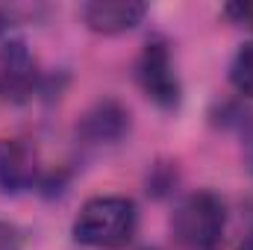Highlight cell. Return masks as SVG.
I'll return each instance as SVG.
<instances>
[{
    "label": "cell",
    "mask_w": 253,
    "mask_h": 250,
    "mask_svg": "<svg viewBox=\"0 0 253 250\" xmlns=\"http://www.w3.org/2000/svg\"><path fill=\"white\" fill-rule=\"evenodd\" d=\"M239 250H253V230L242 239V242H239Z\"/></svg>",
    "instance_id": "cell-12"
},
{
    "label": "cell",
    "mask_w": 253,
    "mask_h": 250,
    "mask_svg": "<svg viewBox=\"0 0 253 250\" xmlns=\"http://www.w3.org/2000/svg\"><path fill=\"white\" fill-rule=\"evenodd\" d=\"M227 209L215 191H191L171 215L174 239L186 250H218L224 242Z\"/></svg>",
    "instance_id": "cell-2"
},
{
    "label": "cell",
    "mask_w": 253,
    "mask_h": 250,
    "mask_svg": "<svg viewBox=\"0 0 253 250\" xmlns=\"http://www.w3.org/2000/svg\"><path fill=\"white\" fill-rule=\"evenodd\" d=\"M230 85L242 94V97H251L253 100V39L245 42L233 62H230Z\"/></svg>",
    "instance_id": "cell-8"
},
{
    "label": "cell",
    "mask_w": 253,
    "mask_h": 250,
    "mask_svg": "<svg viewBox=\"0 0 253 250\" xmlns=\"http://www.w3.org/2000/svg\"><path fill=\"white\" fill-rule=\"evenodd\" d=\"M147 15V6L138 0H94L80 9L83 24L97 36H121L135 30Z\"/></svg>",
    "instance_id": "cell-5"
},
{
    "label": "cell",
    "mask_w": 253,
    "mask_h": 250,
    "mask_svg": "<svg viewBox=\"0 0 253 250\" xmlns=\"http://www.w3.org/2000/svg\"><path fill=\"white\" fill-rule=\"evenodd\" d=\"M39 88V65L24 39H6L0 44V97L9 103H27Z\"/></svg>",
    "instance_id": "cell-4"
},
{
    "label": "cell",
    "mask_w": 253,
    "mask_h": 250,
    "mask_svg": "<svg viewBox=\"0 0 253 250\" xmlns=\"http://www.w3.org/2000/svg\"><path fill=\"white\" fill-rule=\"evenodd\" d=\"M9 30H12V18H9V15L0 9V44L9 39Z\"/></svg>",
    "instance_id": "cell-11"
},
{
    "label": "cell",
    "mask_w": 253,
    "mask_h": 250,
    "mask_svg": "<svg viewBox=\"0 0 253 250\" xmlns=\"http://www.w3.org/2000/svg\"><path fill=\"white\" fill-rule=\"evenodd\" d=\"M242 153H245V165L253 171V118L242 121Z\"/></svg>",
    "instance_id": "cell-10"
},
{
    "label": "cell",
    "mask_w": 253,
    "mask_h": 250,
    "mask_svg": "<svg viewBox=\"0 0 253 250\" xmlns=\"http://www.w3.org/2000/svg\"><path fill=\"white\" fill-rule=\"evenodd\" d=\"M129 132V109L118 100H97L77 124V135L85 144H115Z\"/></svg>",
    "instance_id": "cell-6"
},
{
    "label": "cell",
    "mask_w": 253,
    "mask_h": 250,
    "mask_svg": "<svg viewBox=\"0 0 253 250\" xmlns=\"http://www.w3.org/2000/svg\"><path fill=\"white\" fill-rule=\"evenodd\" d=\"M135 227H138L135 203L121 194H103L83 203L80 215L74 218L71 236L83 248L121 250L132 242Z\"/></svg>",
    "instance_id": "cell-1"
},
{
    "label": "cell",
    "mask_w": 253,
    "mask_h": 250,
    "mask_svg": "<svg viewBox=\"0 0 253 250\" xmlns=\"http://www.w3.org/2000/svg\"><path fill=\"white\" fill-rule=\"evenodd\" d=\"M135 83L144 91V97L150 103H156L159 109H177L183 100V85L177 77V68L171 59V50L162 39H150L138 59H135Z\"/></svg>",
    "instance_id": "cell-3"
},
{
    "label": "cell",
    "mask_w": 253,
    "mask_h": 250,
    "mask_svg": "<svg viewBox=\"0 0 253 250\" xmlns=\"http://www.w3.org/2000/svg\"><path fill=\"white\" fill-rule=\"evenodd\" d=\"M36 153L18 138H0V194H24L36 186Z\"/></svg>",
    "instance_id": "cell-7"
},
{
    "label": "cell",
    "mask_w": 253,
    "mask_h": 250,
    "mask_svg": "<svg viewBox=\"0 0 253 250\" xmlns=\"http://www.w3.org/2000/svg\"><path fill=\"white\" fill-rule=\"evenodd\" d=\"M221 15H224L233 27L253 33V0H236V3H227V6L221 9Z\"/></svg>",
    "instance_id": "cell-9"
}]
</instances>
